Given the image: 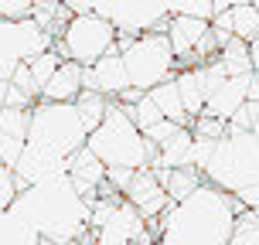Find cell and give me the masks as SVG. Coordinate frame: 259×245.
<instances>
[{
	"label": "cell",
	"mask_w": 259,
	"mask_h": 245,
	"mask_svg": "<svg viewBox=\"0 0 259 245\" xmlns=\"http://www.w3.org/2000/svg\"><path fill=\"white\" fill-rule=\"evenodd\" d=\"M123 198H126L130 205L137 208V211H140L150 225H157V221H160V215L170 208V198L164 194V184L157 181L154 170H137Z\"/></svg>",
	"instance_id": "cell-13"
},
{
	"label": "cell",
	"mask_w": 259,
	"mask_h": 245,
	"mask_svg": "<svg viewBox=\"0 0 259 245\" xmlns=\"http://www.w3.org/2000/svg\"><path fill=\"white\" fill-rule=\"evenodd\" d=\"M119 58H123V68H126L130 89L137 95H147L154 92L157 85H164L178 75V58H174V48L164 31H154V34H143V38H126L119 41Z\"/></svg>",
	"instance_id": "cell-8"
},
{
	"label": "cell",
	"mask_w": 259,
	"mask_h": 245,
	"mask_svg": "<svg viewBox=\"0 0 259 245\" xmlns=\"http://www.w3.org/2000/svg\"><path fill=\"white\" fill-rule=\"evenodd\" d=\"M4 95H7V85H0V109H4Z\"/></svg>",
	"instance_id": "cell-35"
},
{
	"label": "cell",
	"mask_w": 259,
	"mask_h": 245,
	"mask_svg": "<svg viewBox=\"0 0 259 245\" xmlns=\"http://www.w3.org/2000/svg\"><path fill=\"white\" fill-rule=\"evenodd\" d=\"M89 150L106 170H150L157 164V146L130 119L123 103H109L103 123L89 133Z\"/></svg>",
	"instance_id": "cell-4"
},
{
	"label": "cell",
	"mask_w": 259,
	"mask_h": 245,
	"mask_svg": "<svg viewBox=\"0 0 259 245\" xmlns=\"http://www.w3.org/2000/svg\"><path fill=\"white\" fill-rule=\"evenodd\" d=\"M201 177L232 198L259 187V140L252 129H229L215 143L208 164L201 167Z\"/></svg>",
	"instance_id": "cell-5"
},
{
	"label": "cell",
	"mask_w": 259,
	"mask_h": 245,
	"mask_svg": "<svg viewBox=\"0 0 259 245\" xmlns=\"http://www.w3.org/2000/svg\"><path fill=\"white\" fill-rule=\"evenodd\" d=\"M106 174H109V170H106L89 150H78V154L68 160V181L78 187V194H82L85 201H96V198L106 191Z\"/></svg>",
	"instance_id": "cell-16"
},
{
	"label": "cell",
	"mask_w": 259,
	"mask_h": 245,
	"mask_svg": "<svg viewBox=\"0 0 259 245\" xmlns=\"http://www.w3.org/2000/svg\"><path fill=\"white\" fill-rule=\"evenodd\" d=\"M229 34L235 41H252L259 38V11H256V0H232L229 4Z\"/></svg>",
	"instance_id": "cell-19"
},
{
	"label": "cell",
	"mask_w": 259,
	"mask_h": 245,
	"mask_svg": "<svg viewBox=\"0 0 259 245\" xmlns=\"http://www.w3.org/2000/svg\"><path fill=\"white\" fill-rule=\"evenodd\" d=\"M0 245H41V238H38V232L11 208V211L0 215Z\"/></svg>",
	"instance_id": "cell-22"
},
{
	"label": "cell",
	"mask_w": 259,
	"mask_h": 245,
	"mask_svg": "<svg viewBox=\"0 0 259 245\" xmlns=\"http://www.w3.org/2000/svg\"><path fill=\"white\" fill-rule=\"evenodd\" d=\"M252 103H259V72H252Z\"/></svg>",
	"instance_id": "cell-33"
},
{
	"label": "cell",
	"mask_w": 259,
	"mask_h": 245,
	"mask_svg": "<svg viewBox=\"0 0 259 245\" xmlns=\"http://www.w3.org/2000/svg\"><path fill=\"white\" fill-rule=\"evenodd\" d=\"M17 194H21V184H17V177H14V170L0 164V215L14 208Z\"/></svg>",
	"instance_id": "cell-29"
},
{
	"label": "cell",
	"mask_w": 259,
	"mask_h": 245,
	"mask_svg": "<svg viewBox=\"0 0 259 245\" xmlns=\"http://www.w3.org/2000/svg\"><path fill=\"white\" fill-rule=\"evenodd\" d=\"M150 170L157 174V181L164 184V194L170 198V205L184 201L188 194H194L201 184H205V177H201L194 167H178V170H157V167H150Z\"/></svg>",
	"instance_id": "cell-20"
},
{
	"label": "cell",
	"mask_w": 259,
	"mask_h": 245,
	"mask_svg": "<svg viewBox=\"0 0 259 245\" xmlns=\"http://www.w3.org/2000/svg\"><path fill=\"white\" fill-rule=\"evenodd\" d=\"M191 133L198 136V140H211V143H219L225 133H229V126L225 123H219V119H211V116H198L191 123Z\"/></svg>",
	"instance_id": "cell-30"
},
{
	"label": "cell",
	"mask_w": 259,
	"mask_h": 245,
	"mask_svg": "<svg viewBox=\"0 0 259 245\" xmlns=\"http://www.w3.org/2000/svg\"><path fill=\"white\" fill-rule=\"evenodd\" d=\"M75 109H78V116H82V126L92 133V129L103 123L109 103H106V99H99V95H92V92H82V95L75 99Z\"/></svg>",
	"instance_id": "cell-26"
},
{
	"label": "cell",
	"mask_w": 259,
	"mask_h": 245,
	"mask_svg": "<svg viewBox=\"0 0 259 245\" xmlns=\"http://www.w3.org/2000/svg\"><path fill=\"white\" fill-rule=\"evenodd\" d=\"M246 208L232 194L201 184L184 201L170 205L154 225V245H229L235 218Z\"/></svg>",
	"instance_id": "cell-3"
},
{
	"label": "cell",
	"mask_w": 259,
	"mask_h": 245,
	"mask_svg": "<svg viewBox=\"0 0 259 245\" xmlns=\"http://www.w3.org/2000/svg\"><path fill=\"white\" fill-rule=\"evenodd\" d=\"M58 68H62V55L55 52V48H52V52H45V55H38L34 62H27V75H31L34 85H38V99H41V89L52 82V75L58 72Z\"/></svg>",
	"instance_id": "cell-25"
},
{
	"label": "cell",
	"mask_w": 259,
	"mask_h": 245,
	"mask_svg": "<svg viewBox=\"0 0 259 245\" xmlns=\"http://www.w3.org/2000/svg\"><path fill=\"white\" fill-rule=\"evenodd\" d=\"M31 7H34V0H0V21L4 17H31Z\"/></svg>",
	"instance_id": "cell-31"
},
{
	"label": "cell",
	"mask_w": 259,
	"mask_h": 245,
	"mask_svg": "<svg viewBox=\"0 0 259 245\" xmlns=\"http://www.w3.org/2000/svg\"><path fill=\"white\" fill-rule=\"evenodd\" d=\"M68 21L55 38V52L62 55V62H72L78 68H92L96 62H103L106 55H113L119 48V34L113 31L109 21H103L99 14H92V4H78L68 0Z\"/></svg>",
	"instance_id": "cell-6"
},
{
	"label": "cell",
	"mask_w": 259,
	"mask_h": 245,
	"mask_svg": "<svg viewBox=\"0 0 259 245\" xmlns=\"http://www.w3.org/2000/svg\"><path fill=\"white\" fill-rule=\"evenodd\" d=\"M82 75H85V68H78L72 62H62V68L52 75V82L41 89V103H75L78 95L85 92Z\"/></svg>",
	"instance_id": "cell-18"
},
{
	"label": "cell",
	"mask_w": 259,
	"mask_h": 245,
	"mask_svg": "<svg viewBox=\"0 0 259 245\" xmlns=\"http://www.w3.org/2000/svg\"><path fill=\"white\" fill-rule=\"evenodd\" d=\"M82 85H85V92L99 95V99H106V103H123L130 92H133L130 89V78H126V68H123L119 52L106 55L103 62H96L92 68H85Z\"/></svg>",
	"instance_id": "cell-12"
},
{
	"label": "cell",
	"mask_w": 259,
	"mask_h": 245,
	"mask_svg": "<svg viewBox=\"0 0 259 245\" xmlns=\"http://www.w3.org/2000/svg\"><path fill=\"white\" fill-rule=\"evenodd\" d=\"M27 119L31 109H11V106L0 109V164L11 170L17 167L27 146Z\"/></svg>",
	"instance_id": "cell-15"
},
{
	"label": "cell",
	"mask_w": 259,
	"mask_h": 245,
	"mask_svg": "<svg viewBox=\"0 0 259 245\" xmlns=\"http://www.w3.org/2000/svg\"><path fill=\"white\" fill-rule=\"evenodd\" d=\"M14 211L38 232L48 245H85L89 238L92 201H85L68 174L24 187L14 201Z\"/></svg>",
	"instance_id": "cell-2"
},
{
	"label": "cell",
	"mask_w": 259,
	"mask_h": 245,
	"mask_svg": "<svg viewBox=\"0 0 259 245\" xmlns=\"http://www.w3.org/2000/svg\"><path fill=\"white\" fill-rule=\"evenodd\" d=\"M85 143H89V129L82 126L75 103H41L38 99L27 119V146L14 167L21 191L68 174V160L78 150H85Z\"/></svg>",
	"instance_id": "cell-1"
},
{
	"label": "cell",
	"mask_w": 259,
	"mask_h": 245,
	"mask_svg": "<svg viewBox=\"0 0 259 245\" xmlns=\"http://www.w3.org/2000/svg\"><path fill=\"white\" fill-rule=\"evenodd\" d=\"M249 58H252V72H259V38L249 44Z\"/></svg>",
	"instance_id": "cell-32"
},
{
	"label": "cell",
	"mask_w": 259,
	"mask_h": 245,
	"mask_svg": "<svg viewBox=\"0 0 259 245\" xmlns=\"http://www.w3.org/2000/svg\"><path fill=\"white\" fill-rule=\"evenodd\" d=\"M256 215H259V211H256Z\"/></svg>",
	"instance_id": "cell-36"
},
{
	"label": "cell",
	"mask_w": 259,
	"mask_h": 245,
	"mask_svg": "<svg viewBox=\"0 0 259 245\" xmlns=\"http://www.w3.org/2000/svg\"><path fill=\"white\" fill-rule=\"evenodd\" d=\"M154 225L130 205L123 194L106 187L92 201L89 215V238L85 245H154Z\"/></svg>",
	"instance_id": "cell-7"
},
{
	"label": "cell",
	"mask_w": 259,
	"mask_h": 245,
	"mask_svg": "<svg viewBox=\"0 0 259 245\" xmlns=\"http://www.w3.org/2000/svg\"><path fill=\"white\" fill-rule=\"evenodd\" d=\"M126 113H130V119L137 123V129H140V133H150L154 126H160V123H164V116H160V109L154 106V99H150V95H137V103H130Z\"/></svg>",
	"instance_id": "cell-24"
},
{
	"label": "cell",
	"mask_w": 259,
	"mask_h": 245,
	"mask_svg": "<svg viewBox=\"0 0 259 245\" xmlns=\"http://www.w3.org/2000/svg\"><path fill=\"white\" fill-rule=\"evenodd\" d=\"M252 136L259 140V113H256V123H252Z\"/></svg>",
	"instance_id": "cell-34"
},
{
	"label": "cell",
	"mask_w": 259,
	"mask_h": 245,
	"mask_svg": "<svg viewBox=\"0 0 259 245\" xmlns=\"http://www.w3.org/2000/svg\"><path fill=\"white\" fill-rule=\"evenodd\" d=\"M157 170H178V167H194V133L191 126H181L170 140L157 146Z\"/></svg>",
	"instance_id": "cell-17"
},
{
	"label": "cell",
	"mask_w": 259,
	"mask_h": 245,
	"mask_svg": "<svg viewBox=\"0 0 259 245\" xmlns=\"http://www.w3.org/2000/svg\"><path fill=\"white\" fill-rule=\"evenodd\" d=\"M150 99H154V106L160 109V116L167 119V123H178V126H191L188 123V113H184V103H181V92H178V82L170 78V82H164V85H157L154 92H147Z\"/></svg>",
	"instance_id": "cell-21"
},
{
	"label": "cell",
	"mask_w": 259,
	"mask_h": 245,
	"mask_svg": "<svg viewBox=\"0 0 259 245\" xmlns=\"http://www.w3.org/2000/svg\"><path fill=\"white\" fill-rule=\"evenodd\" d=\"M92 14L109 21L119 41L164 31L170 17L164 0H99V4H92Z\"/></svg>",
	"instance_id": "cell-9"
},
{
	"label": "cell",
	"mask_w": 259,
	"mask_h": 245,
	"mask_svg": "<svg viewBox=\"0 0 259 245\" xmlns=\"http://www.w3.org/2000/svg\"><path fill=\"white\" fill-rule=\"evenodd\" d=\"M215 62L225 68V75L235 78V75H252V58H249V44L246 41H229L222 44V52L215 55Z\"/></svg>",
	"instance_id": "cell-23"
},
{
	"label": "cell",
	"mask_w": 259,
	"mask_h": 245,
	"mask_svg": "<svg viewBox=\"0 0 259 245\" xmlns=\"http://www.w3.org/2000/svg\"><path fill=\"white\" fill-rule=\"evenodd\" d=\"M55 38L34 17H4L0 21V58L11 65H27L34 62L38 55L52 52Z\"/></svg>",
	"instance_id": "cell-10"
},
{
	"label": "cell",
	"mask_w": 259,
	"mask_h": 245,
	"mask_svg": "<svg viewBox=\"0 0 259 245\" xmlns=\"http://www.w3.org/2000/svg\"><path fill=\"white\" fill-rule=\"evenodd\" d=\"M252 99V75H235V78H225L219 89L208 95L205 103V113L201 116H211L229 126V119L242 109V106Z\"/></svg>",
	"instance_id": "cell-14"
},
{
	"label": "cell",
	"mask_w": 259,
	"mask_h": 245,
	"mask_svg": "<svg viewBox=\"0 0 259 245\" xmlns=\"http://www.w3.org/2000/svg\"><path fill=\"white\" fill-rule=\"evenodd\" d=\"M229 245H259V215L256 211H242V215L235 218Z\"/></svg>",
	"instance_id": "cell-27"
},
{
	"label": "cell",
	"mask_w": 259,
	"mask_h": 245,
	"mask_svg": "<svg viewBox=\"0 0 259 245\" xmlns=\"http://www.w3.org/2000/svg\"><path fill=\"white\" fill-rule=\"evenodd\" d=\"M170 14L194 17V21H211L215 17V0H167Z\"/></svg>",
	"instance_id": "cell-28"
},
{
	"label": "cell",
	"mask_w": 259,
	"mask_h": 245,
	"mask_svg": "<svg viewBox=\"0 0 259 245\" xmlns=\"http://www.w3.org/2000/svg\"><path fill=\"white\" fill-rule=\"evenodd\" d=\"M225 78H229V75H225V68H222L215 58H211V62H205V65L178 68L174 82H178V92H181V103H184V113H188V123H194V119L205 113L208 95L219 89Z\"/></svg>",
	"instance_id": "cell-11"
}]
</instances>
